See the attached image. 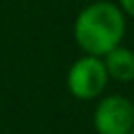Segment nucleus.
Masks as SVG:
<instances>
[{
    "mask_svg": "<svg viewBox=\"0 0 134 134\" xmlns=\"http://www.w3.org/2000/svg\"><path fill=\"white\" fill-rule=\"evenodd\" d=\"M67 90L71 96L80 100H92L103 94L109 82V73L105 69L103 57L84 54L75 59L67 71Z\"/></svg>",
    "mask_w": 134,
    "mask_h": 134,
    "instance_id": "nucleus-2",
    "label": "nucleus"
},
{
    "mask_svg": "<svg viewBox=\"0 0 134 134\" xmlns=\"http://www.w3.org/2000/svg\"><path fill=\"white\" fill-rule=\"evenodd\" d=\"M96 134H128L134 128V103L124 94L103 96L92 113Z\"/></svg>",
    "mask_w": 134,
    "mask_h": 134,
    "instance_id": "nucleus-3",
    "label": "nucleus"
},
{
    "mask_svg": "<svg viewBox=\"0 0 134 134\" xmlns=\"http://www.w3.org/2000/svg\"><path fill=\"white\" fill-rule=\"evenodd\" d=\"M126 36V13L119 4L96 0L84 6L73 21V40L84 54L105 57Z\"/></svg>",
    "mask_w": 134,
    "mask_h": 134,
    "instance_id": "nucleus-1",
    "label": "nucleus"
},
{
    "mask_svg": "<svg viewBox=\"0 0 134 134\" xmlns=\"http://www.w3.org/2000/svg\"><path fill=\"white\" fill-rule=\"evenodd\" d=\"M119 8L128 17H134V0H119Z\"/></svg>",
    "mask_w": 134,
    "mask_h": 134,
    "instance_id": "nucleus-5",
    "label": "nucleus"
},
{
    "mask_svg": "<svg viewBox=\"0 0 134 134\" xmlns=\"http://www.w3.org/2000/svg\"><path fill=\"white\" fill-rule=\"evenodd\" d=\"M103 63L109 73V80H117V82L134 80V50L119 44L103 57Z\"/></svg>",
    "mask_w": 134,
    "mask_h": 134,
    "instance_id": "nucleus-4",
    "label": "nucleus"
},
{
    "mask_svg": "<svg viewBox=\"0 0 134 134\" xmlns=\"http://www.w3.org/2000/svg\"><path fill=\"white\" fill-rule=\"evenodd\" d=\"M128 134H134V128H132V130H130V132H128Z\"/></svg>",
    "mask_w": 134,
    "mask_h": 134,
    "instance_id": "nucleus-6",
    "label": "nucleus"
}]
</instances>
